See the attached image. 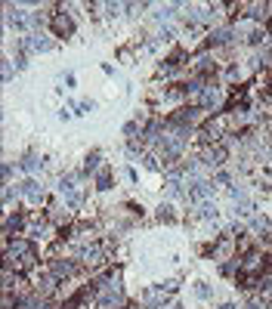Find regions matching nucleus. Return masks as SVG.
<instances>
[{
  "instance_id": "obj_2",
  "label": "nucleus",
  "mask_w": 272,
  "mask_h": 309,
  "mask_svg": "<svg viewBox=\"0 0 272 309\" xmlns=\"http://www.w3.org/2000/svg\"><path fill=\"white\" fill-rule=\"evenodd\" d=\"M186 139H189V130L186 127H177L173 133H167V136L161 139V149H164V158H177V154L186 149Z\"/></svg>"
},
{
  "instance_id": "obj_3",
  "label": "nucleus",
  "mask_w": 272,
  "mask_h": 309,
  "mask_svg": "<svg viewBox=\"0 0 272 309\" xmlns=\"http://www.w3.org/2000/svg\"><path fill=\"white\" fill-rule=\"evenodd\" d=\"M223 102V93H220V87H204V90L198 93V109L204 111V109H217V105Z\"/></svg>"
},
{
  "instance_id": "obj_16",
  "label": "nucleus",
  "mask_w": 272,
  "mask_h": 309,
  "mask_svg": "<svg viewBox=\"0 0 272 309\" xmlns=\"http://www.w3.org/2000/svg\"><path fill=\"white\" fill-rule=\"evenodd\" d=\"M201 217L204 220H213V217H217V204H201Z\"/></svg>"
},
{
  "instance_id": "obj_18",
  "label": "nucleus",
  "mask_w": 272,
  "mask_h": 309,
  "mask_svg": "<svg viewBox=\"0 0 272 309\" xmlns=\"http://www.w3.org/2000/svg\"><path fill=\"white\" fill-rule=\"evenodd\" d=\"M170 210H173L170 204H167V207H161V214H158V217H161V220H167V223H170V220H173V214H170Z\"/></svg>"
},
{
  "instance_id": "obj_10",
  "label": "nucleus",
  "mask_w": 272,
  "mask_h": 309,
  "mask_svg": "<svg viewBox=\"0 0 272 309\" xmlns=\"http://www.w3.org/2000/svg\"><path fill=\"white\" fill-rule=\"evenodd\" d=\"M22 170H28V173L41 170V158H37V154H25V158H22Z\"/></svg>"
},
{
  "instance_id": "obj_14",
  "label": "nucleus",
  "mask_w": 272,
  "mask_h": 309,
  "mask_svg": "<svg viewBox=\"0 0 272 309\" xmlns=\"http://www.w3.org/2000/svg\"><path fill=\"white\" fill-rule=\"evenodd\" d=\"M22 226H25L22 217H6V235H9V232H19Z\"/></svg>"
},
{
  "instance_id": "obj_5",
  "label": "nucleus",
  "mask_w": 272,
  "mask_h": 309,
  "mask_svg": "<svg viewBox=\"0 0 272 309\" xmlns=\"http://www.w3.org/2000/svg\"><path fill=\"white\" fill-rule=\"evenodd\" d=\"M19 192H22V195H25L28 201H34V204H41V201H44V186H41L37 179L22 182V189H19Z\"/></svg>"
},
{
  "instance_id": "obj_23",
  "label": "nucleus",
  "mask_w": 272,
  "mask_h": 309,
  "mask_svg": "<svg viewBox=\"0 0 272 309\" xmlns=\"http://www.w3.org/2000/svg\"><path fill=\"white\" fill-rule=\"evenodd\" d=\"M130 309H133V306H130Z\"/></svg>"
},
{
  "instance_id": "obj_6",
  "label": "nucleus",
  "mask_w": 272,
  "mask_h": 309,
  "mask_svg": "<svg viewBox=\"0 0 272 309\" xmlns=\"http://www.w3.org/2000/svg\"><path fill=\"white\" fill-rule=\"evenodd\" d=\"M6 22H9V28H16V31H25V25H28L25 9H6Z\"/></svg>"
},
{
  "instance_id": "obj_12",
  "label": "nucleus",
  "mask_w": 272,
  "mask_h": 309,
  "mask_svg": "<svg viewBox=\"0 0 272 309\" xmlns=\"http://www.w3.org/2000/svg\"><path fill=\"white\" fill-rule=\"evenodd\" d=\"M53 272H56V275H71V272H74V263H62V260H56V263H53Z\"/></svg>"
},
{
  "instance_id": "obj_11",
  "label": "nucleus",
  "mask_w": 272,
  "mask_h": 309,
  "mask_svg": "<svg viewBox=\"0 0 272 309\" xmlns=\"http://www.w3.org/2000/svg\"><path fill=\"white\" fill-rule=\"evenodd\" d=\"M223 158H226V152H223V149H213V152H207L204 164H207V167H217V164H223Z\"/></svg>"
},
{
  "instance_id": "obj_20",
  "label": "nucleus",
  "mask_w": 272,
  "mask_h": 309,
  "mask_svg": "<svg viewBox=\"0 0 272 309\" xmlns=\"http://www.w3.org/2000/svg\"><path fill=\"white\" fill-rule=\"evenodd\" d=\"M28 306H31V309H50V306H46V303H41V300H31Z\"/></svg>"
},
{
  "instance_id": "obj_22",
  "label": "nucleus",
  "mask_w": 272,
  "mask_h": 309,
  "mask_svg": "<svg viewBox=\"0 0 272 309\" xmlns=\"http://www.w3.org/2000/svg\"><path fill=\"white\" fill-rule=\"evenodd\" d=\"M170 309H182V306H170Z\"/></svg>"
},
{
  "instance_id": "obj_8",
  "label": "nucleus",
  "mask_w": 272,
  "mask_h": 309,
  "mask_svg": "<svg viewBox=\"0 0 272 309\" xmlns=\"http://www.w3.org/2000/svg\"><path fill=\"white\" fill-rule=\"evenodd\" d=\"M232 41V28H217V31H210V44H229Z\"/></svg>"
},
{
  "instance_id": "obj_19",
  "label": "nucleus",
  "mask_w": 272,
  "mask_h": 309,
  "mask_svg": "<svg viewBox=\"0 0 272 309\" xmlns=\"http://www.w3.org/2000/svg\"><path fill=\"white\" fill-rule=\"evenodd\" d=\"M77 111L87 114V111H93V105H90V102H81V105H77Z\"/></svg>"
},
{
  "instance_id": "obj_1",
  "label": "nucleus",
  "mask_w": 272,
  "mask_h": 309,
  "mask_svg": "<svg viewBox=\"0 0 272 309\" xmlns=\"http://www.w3.org/2000/svg\"><path fill=\"white\" fill-rule=\"evenodd\" d=\"M34 244L31 241H13V244L6 247V269H28V266H34Z\"/></svg>"
},
{
  "instance_id": "obj_15",
  "label": "nucleus",
  "mask_w": 272,
  "mask_h": 309,
  "mask_svg": "<svg viewBox=\"0 0 272 309\" xmlns=\"http://www.w3.org/2000/svg\"><path fill=\"white\" fill-rule=\"evenodd\" d=\"M99 192H105V189H112V177H109V170H102L99 173V186H96Z\"/></svg>"
},
{
  "instance_id": "obj_17",
  "label": "nucleus",
  "mask_w": 272,
  "mask_h": 309,
  "mask_svg": "<svg viewBox=\"0 0 272 309\" xmlns=\"http://www.w3.org/2000/svg\"><path fill=\"white\" fill-rule=\"evenodd\" d=\"M3 81H13V65H9V59H3Z\"/></svg>"
},
{
  "instance_id": "obj_4",
  "label": "nucleus",
  "mask_w": 272,
  "mask_h": 309,
  "mask_svg": "<svg viewBox=\"0 0 272 309\" xmlns=\"http://www.w3.org/2000/svg\"><path fill=\"white\" fill-rule=\"evenodd\" d=\"M50 25H53L56 37H71L74 34V22H71V16H68V13H56Z\"/></svg>"
},
{
  "instance_id": "obj_9",
  "label": "nucleus",
  "mask_w": 272,
  "mask_h": 309,
  "mask_svg": "<svg viewBox=\"0 0 272 309\" xmlns=\"http://www.w3.org/2000/svg\"><path fill=\"white\" fill-rule=\"evenodd\" d=\"M81 257H84V260H87V263H90V266L102 263V250H99V247H84V250H81Z\"/></svg>"
},
{
  "instance_id": "obj_7",
  "label": "nucleus",
  "mask_w": 272,
  "mask_h": 309,
  "mask_svg": "<svg viewBox=\"0 0 272 309\" xmlns=\"http://www.w3.org/2000/svg\"><path fill=\"white\" fill-rule=\"evenodd\" d=\"M210 195H213L210 182H195V186L189 189V198H192V201H204V198H210Z\"/></svg>"
},
{
  "instance_id": "obj_13",
  "label": "nucleus",
  "mask_w": 272,
  "mask_h": 309,
  "mask_svg": "<svg viewBox=\"0 0 272 309\" xmlns=\"http://www.w3.org/2000/svg\"><path fill=\"white\" fill-rule=\"evenodd\" d=\"M99 161H102V154H99V152H93L90 158H87V164H84V173H93L96 167H99Z\"/></svg>"
},
{
  "instance_id": "obj_21",
  "label": "nucleus",
  "mask_w": 272,
  "mask_h": 309,
  "mask_svg": "<svg viewBox=\"0 0 272 309\" xmlns=\"http://www.w3.org/2000/svg\"><path fill=\"white\" fill-rule=\"evenodd\" d=\"M248 309H266V303H260V300H250V306Z\"/></svg>"
}]
</instances>
